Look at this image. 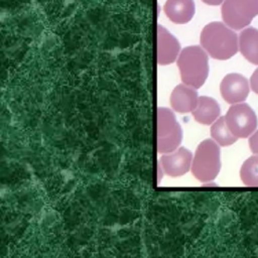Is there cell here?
<instances>
[{"label":"cell","mask_w":258,"mask_h":258,"mask_svg":"<svg viewBox=\"0 0 258 258\" xmlns=\"http://www.w3.org/2000/svg\"><path fill=\"white\" fill-rule=\"evenodd\" d=\"M200 42L211 57L219 60L229 59L239 50L236 32L220 21L210 22L203 28Z\"/></svg>","instance_id":"1"},{"label":"cell","mask_w":258,"mask_h":258,"mask_svg":"<svg viewBox=\"0 0 258 258\" xmlns=\"http://www.w3.org/2000/svg\"><path fill=\"white\" fill-rule=\"evenodd\" d=\"M209 54L199 45L183 48L177 57V68L183 84L201 88L209 76Z\"/></svg>","instance_id":"2"},{"label":"cell","mask_w":258,"mask_h":258,"mask_svg":"<svg viewBox=\"0 0 258 258\" xmlns=\"http://www.w3.org/2000/svg\"><path fill=\"white\" fill-rule=\"evenodd\" d=\"M221 169L220 145L214 139L202 141L194 154L190 171L201 182L209 184L219 174Z\"/></svg>","instance_id":"3"},{"label":"cell","mask_w":258,"mask_h":258,"mask_svg":"<svg viewBox=\"0 0 258 258\" xmlns=\"http://www.w3.org/2000/svg\"><path fill=\"white\" fill-rule=\"evenodd\" d=\"M157 151L168 153L177 149L182 141V129L174 113L167 108L157 109Z\"/></svg>","instance_id":"4"},{"label":"cell","mask_w":258,"mask_h":258,"mask_svg":"<svg viewBox=\"0 0 258 258\" xmlns=\"http://www.w3.org/2000/svg\"><path fill=\"white\" fill-rule=\"evenodd\" d=\"M221 13L224 23L230 28L243 29L258 15V0H225Z\"/></svg>","instance_id":"5"},{"label":"cell","mask_w":258,"mask_h":258,"mask_svg":"<svg viewBox=\"0 0 258 258\" xmlns=\"http://www.w3.org/2000/svg\"><path fill=\"white\" fill-rule=\"evenodd\" d=\"M227 125L237 138L249 137L258 125L254 110L246 103L233 104L225 115Z\"/></svg>","instance_id":"6"},{"label":"cell","mask_w":258,"mask_h":258,"mask_svg":"<svg viewBox=\"0 0 258 258\" xmlns=\"http://www.w3.org/2000/svg\"><path fill=\"white\" fill-rule=\"evenodd\" d=\"M250 91L248 80L237 73L226 75L220 84V93L223 99L233 105L244 102Z\"/></svg>","instance_id":"7"},{"label":"cell","mask_w":258,"mask_h":258,"mask_svg":"<svg viewBox=\"0 0 258 258\" xmlns=\"http://www.w3.org/2000/svg\"><path fill=\"white\" fill-rule=\"evenodd\" d=\"M192 157V153L187 148L178 147L171 152L163 153L159 162L167 175L178 177L190 169Z\"/></svg>","instance_id":"8"},{"label":"cell","mask_w":258,"mask_h":258,"mask_svg":"<svg viewBox=\"0 0 258 258\" xmlns=\"http://www.w3.org/2000/svg\"><path fill=\"white\" fill-rule=\"evenodd\" d=\"M178 40L163 26H157V63L166 66L172 63L179 55Z\"/></svg>","instance_id":"9"},{"label":"cell","mask_w":258,"mask_h":258,"mask_svg":"<svg viewBox=\"0 0 258 258\" xmlns=\"http://www.w3.org/2000/svg\"><path fill=\"white\" fill-rule=\"evenodd\" d=\"M199 102V95L195 88L179 84L172 90L169 98L171 108L180 114L192 112Z\"/></svg>","instance_id":"10"},{"label":"cell","mask_w":258,"mask_h":258,"mask_svg":"<svg viewBox=\"0 0 258 258\" xmlns=\"http://www.w3.org/2000/svg\"><path fill=\"white\" fill-rule=\"evenodd\" d=\"M163 9L170 21L183 24L192 18L195 3L194 0H166Z\"/></svg>","instance_id":"11"},{"label":"cell","mask_w":258,"mask_h":258,"mask_svg":"<svg viewBox=\"0 0 258 258\" xmlns=\"http://www.w3.org/2000/svg\"><path fill=\"white\" fill-rule=\"evenodd\" d=\"M220 113L219 103L208 96L199 97L198 105L191 112L195 120L203 125H212L220 117Z\"/></svg>","instance_id":"12"},{"label":"cell","mask_w":258,"mask_h":258,"mask_svg":"<svg viewBox=\"0 0 258 258\" xmlns=\"http://www.w3.org/2000/svg\"><path fill=\"white\" fill-rule=\"evenodd\" d=\"M239 50L251 63L258 66V29L247 27L240 32Z\"/></svg>","instance_id":"13"},{"label":"cell","mask_w":258,"mask_h":258,"mask_svg":"<svg viewBox=\"0 0 258 258\" xmlns=\"http://www.w3.org/2000/svg\"><path fill=\"white\" fill-rule=\"evenodd\" d=\"M211 137L220 146H230L237 141V137L232 133L227 125L225 116L219 117L211 126Z\"/></svg>","instance_id":"14"},{"label":"cell","mask_w":258,"mask_h":258,"mask_svg":"<svg viewBox=\"0 0 258 258\" xmlns=\"http://www.w3.org/2000/svg\"><path fill=\"white\" fill-rule=\"evenodd\" d=\"M240 177L245 185L258 186V154L250 156L243 162Z\"/></svg>","instance_id":"15"},{"label":"cell","mask_w":258,"mask_h":258,"mask_svg":"<svg viewBox=\"0 0 258 258\" xmlns=\"http://www.w3.org/2000/svg\"><path fill=\"white\" fill-rule=\"evenodd\" d=\"M249 147L254 154H258V129L249 136Z\"/></svg>","instance_id":"16"},{"label":"cell","mask_w":258,"mask_h":258,"mask_svg":"<svg viewBox=\"0 0 258 258\" xmlns=\"http://www.w3.org/2000/svg\"><path fill=\"white\" fill-rule=\"evenodd\" d=\"M250 87L253 92L258 95V68L254 71L250 78Z\"/></svg>","instance_id":"17"},{"label":"cell","mask_w":258,"mask_h":258,"mask_svg":"<svg viewBox=\"0 0 258 258\" xmlns=\"http://www.w3.org/2000/svg\"><path fill=\"white\" fill-rule=\"evenodd\" d=\"M204 3L208 4V5H212V6H217L222 4L225 0H202Z\"/></svg>","instance_id":"18"}]
</instances>
